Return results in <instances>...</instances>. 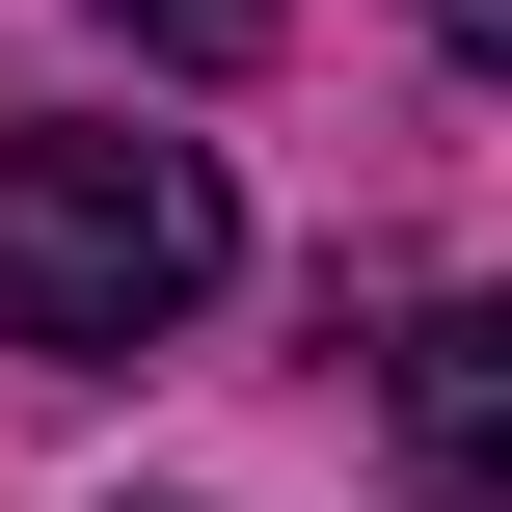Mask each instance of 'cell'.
<instances>
[{
  "label": "cell",
  "instance_id": "obj_1",
  "mask_svg": "<svg viewBox=\"0 0 512 512\" xmlns=\"http://www.w3.org/2000/svg\"><path fill=\"white\" fill-rule=\"evenodd\" d=\"M243 270L216 135H0V351H162Z\"/></svg>",
  "mask_w": 512,
  "mask_h": 512
},
{
  "label": "cell",
  "instance_id": "obj_2",
  "mask_svg": "<svg viewBox=\"0 0 512 512\" xmlns=\"http://www.w3.org/2000/svg\"><path fill=\"white\" fill-rule=\"evenodd\" d=\"M378 432H405V512H512V270L405 324V378H378Z\"/></svg>",
  "mask_w": 512,
  "mask_h": 512
},
{
  "label": "cell",
  "instance_id": "obj_3",
  "mask_svg": "<svg viewBox=\"0 0 512 512\" xmlns=\"http://www.w3.org/2000/svg\"><path fill=\"white\" fill-rule=\"evenodd\" d=\"M108 27H135V54H189V81H243V54H270V0H108Z\"/></svg>",
  "mask_w": 512,
  "mask_h": 512
},
{
  "label": "cell",
  "instance_id": "obj_4",
  "mask_svg": "<svg viewBox=\"0 0 512 512\" xmlns=\"http://www.w3.org/2000/svg\"><path fill=\"white\" fill-rule=\"evenodd\" d=\"M432 27H459V54H486V81H512V0H432Z\"/></svg>",
  "mask_w": 512,
  "mask_h": 512
}]
</instances>
